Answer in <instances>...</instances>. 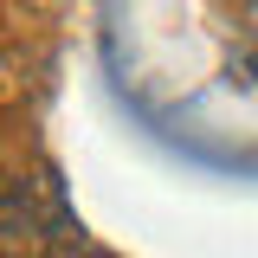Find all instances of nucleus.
Listing matches in <instances>:
<instances>
[{"label": "nucleus", "instance_id": "1", "mask_svg": "<svg viewBox=\"0 0 258 258\" xmlns=\"http://www.w3.org/2000/svg\"><path fill=\"white\" fill-rule=\"evenodd\" d=\"M71 239H78V220L64 213V194L52 174H0V252L7 258H39Z\"/></svg>", "mask_w": 258, "mask_h": 258}, {"label": "nucleus", "instance_id": "2", "mask_svg": "<svg viewBox=\"0 0 258 258\" xmlns=\"http://www.w3.org/2000/svg\"><path fill=\"white\" fill-rule=\"evenodd\" d=\"M78 258H110V252H78Z\"/></svg>", "mask_w": 258, "mask_h": 258}, {"label": "nucleus", "instance_id": "3", "mask_svg": "<svg viewBox=\"0 0 258 258\" xmlns=\"http://www.w3.org/2000/svg\"><path fill=\"white\" fill-rule=\"evenodd\" d=\"M32 7H58V0H32Z\"/></svg>", "mask_w": 258, "mask_h": 258}]
</instances>
